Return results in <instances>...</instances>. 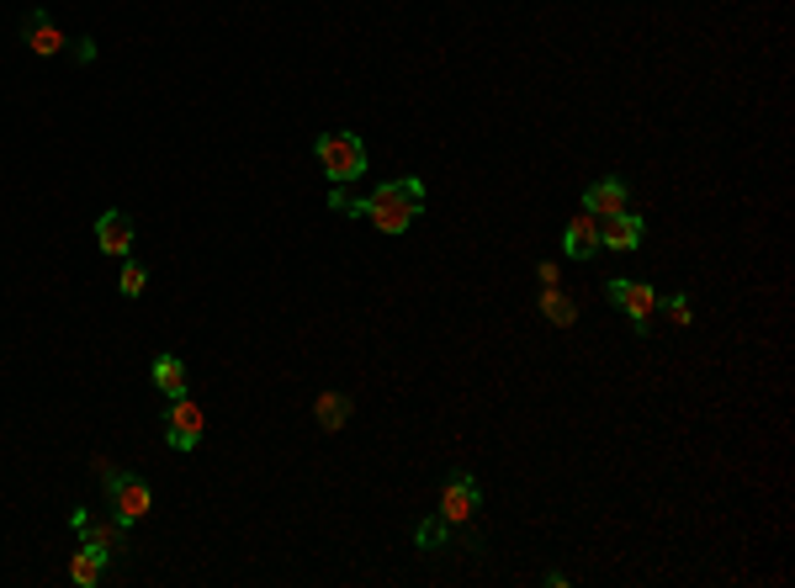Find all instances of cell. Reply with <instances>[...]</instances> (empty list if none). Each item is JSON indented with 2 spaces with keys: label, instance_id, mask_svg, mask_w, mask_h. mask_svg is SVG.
<instances>
[{
  "label": "cell",
  "instance_id": "obj_1",
  "mask_svg": "<svg viewBox=\"0 0 795 588\" xmlns=\"http://www.w3.org/2000/svg\"><path fill=\"white\" fill-rule=\"evenodd\" d=\"M425 207V181H414V175H403V181H382L371 196H345L340 186L329 192V212H340V218H371L382 234H403L408 223H414V212Z\"/></svg>",
  "mask_w": 795,
  "mask_h": 588
},
{
  "label": "cell",
  "instance_id": "obj_6",
  "mask_svg": "<svg viewBox=\"0 0 795 588\" xmlns=\"http://www.w3.org/2000/svg\"><path fill=\"white\" fill-rule=\"evenodd\" d=\"M604 292H610V303H615V308L636 323V334H647V318L658 314V297H663V292H658V286H647V281H626V275H615Z\"/></svg>",
  "mask_w": 795,
  "mask_h": 588
},
{
  "label": "cell",
  "instance_id": "obj_2",
  "mask_svg": "<svg viewBox=\"0 0 795 588\" xmlns=\"http://www.w3.org/2000/svg\"><path fill=\"white\" fill-rule=\"evenodd\" d=\"M318 164H323V175L334 181V186H345V181H360L366 175V144H360L356 133H323L314 144Z\"/></svg>",
  "mask_w": 795,
  "mask_h": 588
},
{
  "label": "cell",
  "instance_id": "obj_8",
  "mask_svg": "<svg viewBox=\"0 0 795 588\" xmlns=\"http://www.w3.org/2000/svg\"><path fill=\"white\" fill-rule=\"evenodd\" d=\"M641 238H647V223L636 218L632 207H626V212H615V218H599V249L632 255V249H641Z\"/></svg>",
  "mask_w": 795,
  "mask_h": 588
},
{
  "label": "cell",
  "instance_id": "obj_16",
  "mask_svg": "<svg viewBox=\"0 0 795 588\" xmlns=\"http://www.w3.org/2000/svg\"><path fill=\"white\" fill-rule=\"evenodd\" d=\"M101 573H107V562H101V556H96L90 547H80L75 556H70V584L96 588V584H101Z\"/></svg>",
  "mask_w": 795,
  "mask_h": 588
},
{
  "label": "cell",
  "instance_id": "obj_13",
  "mask_svg": "<svg viewBox=\"0 0 795 588\" xmlns=\"http://www.w3.org/2000/svg\"><path fill=\"white\" fill-rule=\"evenodd\" d=\"M314 419H318V430L340 434V430H345V425H351V397H345V392H318V403H314Z\"/></svg>",
  "mask_w": 795,
  "mask_h": 588
},
{
  "label": "cell",
  "instance_id": "obj_10",
  "mask_svg": "<svg viewBox=\"0 0 795 588\" xmlns=\"http://www.w3.org/2000/svg\"><path fill=\"white\" fill-rule=\"evenodd\" d=\"M595 249H599V218L595 212L567 218V229H562V255H573V260H595Z\"/></svg>",
  "mask_w": 795,
  "mask_h": 588
},
{
  "label": "cell",
  "instance_id": "obj_20",
  "mask_svg": "<svg viewBox=\"0 0 795 588\" xmlns=\"http://www.w3.org/2000/svg\"><path fill=\"white\" fill-rule=\"evenodd\" d=\"M75 59H80V64H90V59H96V42L80 38V42H75Z\"/></svg>",
  "mask_w": 795,
  "mask_h": 588
},
{
  "label": "cell",
  "instance_id": "obj_11",
  "mask_svg": "<svg viewBox=\"0 0 795 588\" xmlns=\"http://www.w3.org/2000/svg\"><path fill=\"white\" fill-rule=\"evenodd\" d=\"M96 244H101L107 255H122V260H127V255H133V218L118 212V207L101 212V218H96Z\"/></svg>",
  "mask_w": 795,
  "mask_h": 588
},
{
  "label": "cell",
  "instance_id": "obj_3",
  "mask_svg": "<svg viewBox=\"0 0 795 588\" xmlns=\"http://www.w3.org/2000/svg\"><path fill=\"white\" fill-rule=\"evenodd\" d=\"M96 467H101V477H107L112 514H118L127 530H133L138 519H149V510H155V493H149V482H144V477H122V471H112V462H96Z\"/></svg>",
  "mask_w": 795,
  "mask_h": 588
},
{
  "label": "cell",
  "instance_id": "obj_21",
  "mask_svg": "<svg viewBox=\"0 0 795 588\" xmlns=\"http://www.w3.org/2000/svg\"><path fill=\"white\" fill-rule=\"evenodd\" d=\"M536 275H541V286H562V275H556V266H552V260H547V266H541V271H536Z\"/></svg>",
  "mask_w": 795,
  "mask_h": 588
},
{
  "label": "cell",
  "instance_id": "obj_19",
  "mask_svg": "<svg viewBox=\"0 0 795 588\" xmlns=\"http://www.w3.org/2000/svg\"><path fill=\"white\" fill-rule=\"evenodd\" d=\"M658 308H669V318H674L678 329H689L695 323V308H689V297L678 292V297H658Z\"/></svg>",
  "mask_w": 795,
  "mask_h": 588
},
{
  "label": "cell",
  "instance_id": "obj_12",
  "mask_svg": "<svg viewBox=\"0 0 795 588\" xmlns=\"http://www.w3.org/2000/svg\"><path fill=\"white\" fill-rule=\"evenodd\" d=\"M22 38H27V48H33L38 59H53V53L70 42L64 33H59V22H53V16H42V11H33V16L22 22Z\"/></svg>",
  "mask_w": 795,
  "mask_h": 588
},
{
  "label": "cell",
  "instance_id": "obj_9",
  "mask_svg": "<svg viewBox=\"0 0 795 588\" xmlns=\"http://www.w3.org/2000/svg\"><path fill=\"white\" fill-rule=\"evenodd\" d=\"M632 207V186L626 181H595L589 192H584V212H595V218H615V212H626Z\"/></svg>",
  "mask_w": 795,
  "mask_h": 588
},
{
  "label": "cell",
  "instance_id": "obj_7",
  "mask_svg": "<svg viewBox=\"0 0 795 588\" xmlns=\"http://www.w3.org/2000/svg\"><path fill=\"white\" fill-rule=\"evenodd\" d=\"M477 510H482V488H477L473 471H456V477H445V488H440V514H445L451 525H467Z\"/></svg>",
  "mask_w": 795,
  "mask_h": 588
},
{
  "label": "cell",
  "instance_id": "obj_18",
  "mask_svg": "<svg viewBox=\"0 0 795 588\" xmlns=\"http://www.w3.org/2000/svg\"><path fill=\"white\" fill-rule=\"evenodd\" d=\"M144 286H149V271L127 255V260H122V271H118V292H122V297H144Z\"/></svg>",
  "mask_w": 795,
  "mask_h": 588
},
{
  "label": "cell",
  "instance_id": "obj_5",
  "mask_svg": "<svg viewBox=\"0 0 795 588\" xmlns=\"http://www.w3.org/2000/svg\"><path fill=\"white\" fill-rule=\"evenodd\" d=\"M164 440H170V451H197L201 445V430H207V414H201V403H192L186 392L181 397H170V408H164Z\"/></svg>",
  "mask_w": 795,
  "mask_h": 588
},
{
  "label": "cell",
  "instance_id": "obj_15",
  "mask_svg": "<svg viewBox=\"0 0 795 588\" xmlns=\"http://www.w3.org/2000/svg\"><path fill=\"white\" fill-rule=\"evenodd\" d=\"M541 318H552L556 329H567V323H578V303H573L562 286H547V292H541Z\"/></svg>",
  "mask_w": 795,
  "mask_h": 588
},
{
  "label": "cell",
  "instance_id": "obj_14",
  "mask_svg": "<svg viewBox=\"0 0 795 588\" xmlns=\"http://www.w3.org/2000/svg\"><path fill=\"white\" fill-rule=\"evenodd\" d=\"M149 377H155V388L164 392V397H181V392L192 388V382H186V360H181V355H155Z\"/></svg>",
  "mask_w": 795,
  "mask_h": 588
},
{
  "label": "cell",
  "instance_id": "obj_4",
  "mask_svg": "<svg viewBox=\"0 0 795 588\" xmlns=\"http://www.w3.org/2000/svg\"><path fill=\"white\" fill-rule=\"evenodd\" d=\"M70 525L80 530V547H90L101 562H112V556L127 551V525H122L118 514H112V519H96L90 510H75L70 514Z\"/></svg>",
  "mask_w": 795,
  "mask_h": 588
},
{
  "label": "cell",
  "instance_id": "obj_17",
  "mask_svg": "<svg viewBox=\"0 0 795 588\" xmlns=\"http://www.w3.org/2000/svg\"><path fill=\"white\" fill-rule=\"evenodd\" d=\"M451 530H456V525H451L445 514H430V519H419V530H414V547H419V551H440L445 541H451Z\"/></svg>",
  "mask_w": 795,
  "mask_h": 588
}]
</instances>
